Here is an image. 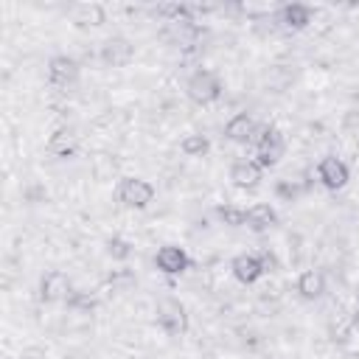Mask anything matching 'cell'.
<instances>
[{
  "instance_id": "5b68a950",
  "label": "cell",
  "mask_w": 359,
  "mask_h": 359,
  "mask_svg": "<svg viewBox=\"0 0 359 359\" xmlns=\"http://www.w3.org/2000/svg\"><path fill=\"white\" fill-rule=\"evenodd\" d=\"M317 177H320V182H323L328 191H339V188L348 185V180H351V168H348L345 160L328 154V157L320 160V165H317Z\"/></svg>"
},
{
  "instance_id": "2e32d148",
  "label": "cell",
  "mask_w": 359,
  "mask_h": 359,
  "mask_svg": "<svg viewBox=\"0 0 359 359\" xmlns=\"http://www.w3.org/2000/svg\"><path fill=\"white\" fill-rule=\"evenodd\" d=\"M180 151H182L185 157H205V154L210 151V140H208V135L191 132V135H185V137L180 140Z\"/></svg>"
},
{
  "instance_id": "8fae6325",
  "label": "cell",
  "mask_w": 359,
  "mask_h": 359,
  "mask_svg": "<svg viewBox=\"0 0 359 359\" xmlns=\"http://www.w3.org/2000/svg\"><path fill=\"white\" fill-rule=\"evenodd\" d=\"M297 292L303 300H320L325 294V275L320 269H303L297 275Z\"/></svg>"
},
{
  "instance_id": "9c48e42d",
  "label": "cell",
  "mask_w": 359,
  "mask_h": 359,
  "mask_svg": "<svg viewBox=\"0 0 359 359\" xmlns=\"http://www.w3.org/2000/svg\"><path fill=\"white\" fill-rule=\"evenodd\" d=\"M261 180H264V168L258 165V160L244 157V160H236L233 168H230V182H233L236 188L250 191V188H255Z\"/></svg>"
},
{
  "instance_id": "7c38bea8",
  "label": "cell",
  "mask_w": 359,
  "mask_h": 359,
  "mask_svg": "<svg viewBox=\"0 0 359 359\" xmlns=\"http://www.w3.org/2000/svg\"><path fill=\"white\" fill-rule=\"evenodd\" d=\"M79 76V65L70 59V56H53L50 65H48V79L50 84H59V87H67L70 81H76Z\"/></svg>"
},
{
  "instance_id": "6da1fadb",
  "label": "cell",
  "mask_w": 359,
  "mask_h": 359,
  "mask_svg": "<svg viewBox=\"0 0 359 359\" xmlns=\"http://www.w3.org/2000/svg\"><path fill=\"white\" fill-rule=\"evenodd\" d=\"M115 196L121 205L126 208H135V210H143L154 202V185L143 177H123L115 188Z\"/></svg>"
},
{
  "instance_id": "9a60e30c",
  "label": "cell",
  "mask_w": 359,
  "mask_h": 359,
  "mask_svg": "<svg viewBox=\"0 0 359 359\" xmlns=\"http://www.w3.org/2000/svg\"><path fill=\"white\" fill-rule=\"evenodd\" d=\"M311 14H314L311 6H306V3H289V6L280 8V22L286 28H292V31H300V28H306L311 22Z\"/></svg>"
},
{
  "instance_id": "5bb4252c",
  "label": "cell",
  "mask_w": 359,
  "mask_h": 359,
  "mask_svg": "<svg viewBox=\"0 0 359 359\" xmlns=\"http://www.w3.org/2000/svg\"><path fill=\"white\" fill-rule=\"evenodd\" d=\"M76 146H79V137H76V132L67 129V126H59V129L48 137V151L56 154V157H70V154L76 151Z\"/></svg>"
},
{
  "instance_id": "277c9868",
  "label": "cell",
  "mask_w": 359,
  "mask_h": 359,
  "mask_svg": "<svg viewBox=\"0 0 359 359\" xmlns=\"http://www.w3.org/2000/svg\"><path fill=\"white\" fill-rule=\"evenodd\" d=\"M157 325H160L168 337H180V334H185V328H188L185 306H182L177 297H165V300H160V306H157Z\"/></svg>"
},
{
  "instance_id": "30bf717a",
  "label": "cell",
  "mask_w": 359,
  "mask_h": 359,
  "mask_svg": "<svg viewBox=\"0 0 359 359\" xmlns=\"http://www.w3.org/2000/svg\"><path fill=\"white\" fill-rule=\"evenodd\" d=\"M278 213L269 202H255L244 210V227H250L252 233H266L269 227H275Z\"/></svg>"
},
{
  "instance_id": "4fadbf2b",
  "label": "cell",
  "mask_w": 359,
  "mask_h": 359,
  "mask_svg": "<svg viewBox=\"0 0 359 359\" xmlns=\"http://www.w3.org/2000/svg\"><path fill=\"white\" fill-rule=\"evenodd\" d=\"M132 56H135V48L126 39H109L104 45V50H101V59L107 65H112V67H126L132 62Z\"/></svg>"
},
{
  "instance_id": "52a82bcc",
  "label": "cell",
  "mask_w": 359,
  "mask_h": 359,
  "mask_svg": "<svg viewBox=\"0 0 359 359\" xmlns=\"http://www.w3.org/2000/svg\"><path fill=\"white\" fill-rule=\"evenodd\" d=\"M230 272H233V278H236L238 283L252 286V283L266 272V266H264L261 255H255V252H238V255L230 261Z\"/></svg>"
},
{
  "instance_id": "e0dca14e",
  "label": "cell",
  "mask_w": 359,
  "mask_h": 359,
  "mask_svg": "<svg viewBox=\"0 0 359 359\" xmlns=\"http://www.w3.org/2000/svg\"><path fill=\"white\" fill-rule=\"evenodd\" d=\"M67 289H70V280H67L62 272H50V275H45V280H42V297H45V300H59V297L67 294Z\"/></svg>"
},
{
  "instance_id": "ba28073f",
  "label": "cell",
  "mask_w": 359,
  "mask_h": 359,
  "mask_svg": "<svg viewBox=\"0 0 359 359\" xmlns=\"http://www.w3.org/2000/svg\"><path fill=\"white\" fill-rule=\"evenodd\" d=\"M154 264H157V269H160L163 275H182V272L188 269L191 258H188V252H185L182 247H177V244H165V247L157 250Z\"/></svg>"
},
{
  "instance_id": "8992f818",
  "label": "cell",
  "mask_w": 359,
  "mask_h": 359,
  "mask_svg": "<svg viewBox=\"0 0 359 359\" xmlns=\"http://www.w3.org/2000/svg\"><path fill=\"white\" fill-rule=\"evenodd\" d=\"M258 135H261V126L255 123V118H252L250 112H238V115H233V118L224 123V137L233 140V143L247 146V143H255Z\"/></svg>"
},
{
  "instance_id": "d6986e66",
  "label": "cell",
  "mask_w": 359,
  "mask_h": 359,
  "mask_svg": "<svg viewBox=\"0 0 359 359\" xmlns=\"http://www.w3.org/2000/svg\"><path fill=\"white\" fill-rule=\"evenodd\" d=\"M219 216H222V222H224V224H230V227H241V224H244V208L224 205V208L219 210Z\"/></svg>"
},
{
  "instance_id": "3957f363",
  "label": "cell",
  "mask_w": 359,
  "mask_h": 359,
  "mask_svg": "<svg viewBox=\"0 0 359 359\" xmlns=\"http://www.w3.org/2000/svg\"><path fill=\"white\" fill-rule=\"evenodd\" d=\"M185 93H188V98L194 104L205 107V104H213L222 95V81H219V76L213 70H196L185 81Z\"/></svg>"
},
{
  "instance_id": "ac0fdd59",
  "label": "cell",
  "mask_w": 359,
  "mask_h": 359,
  "mask_svg": "<svg viewBox=\"0 0 359 359\" xmlns=\"http://www.w3.org/2000/svg\"><path fill=\"white\" fill-rule=\"evenodd\" d=\"M73 17H76L79 25H101V22H107V11L98 3H81V6H76V14Z\"/></svg>"
},
{
  "instance_id": "7a4b0ae2",
  "label": "cell",
  "mask_w": 359,
  "mask_h": 359,
  "mask_svg": "<svg viewBox=\"0 0 359 359\" xmlns=\"http://www.w3.org/2000/svg\"><path fill=\"white\" fill-rule=\"evenodd\" d=\"M286 154V137L280 129L275 126H264L258 140H255V160L261 168H272L280 163V157Z\"/></svg>"
},
{
  "instance_id": "ffe728a7",
  "label": "cell",
  "mask_w": 359,
  "mask_h": 359,
  "mask_svg": "<svg viewBox=\"0 0 359 359\" xmlns=\"http://www.w3.org/2000/svg\"><path fill=\"white\" fill-rule=\"evenodd\" d=\"M132 250H129V244L123 241V238H112L109 241V255H115V258H126Z\"/></svg>"
}]
</instances>
